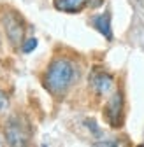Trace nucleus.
I'll return each instance as SVG.
<instances>
[{"label":"nucleus","instance_id":"f257e3e1","mask_svg":"<svg viewBox=\"0 0 144 147\" xmlns=\"http://www.w3.org/2000/svg\"><path fill=\"white\" fill-rule=\"evenodd\" d=\"M76 79H77L76 63L65 56H58L49 63L42 82H44V88L51 95L60 96L74 84Z\"/></svg>","mask_w":144,"mask_h":147},{"label":"nucleus","instance_id":"f03ea898","mask_svg":"<svg viewBox=\"0 0 144 147\" xmlns=\"http://www.w3.org/2000/svg\"><path fill=\"white\" fill-rule=\"evenodd\" d=\"M5 140L11 145H26L32 138L30 123L23 116H12L5 123Z\"/></svg>","mask_w":144,"mask_h":147},{"label":"nucleus","instance_id":"7ed1b4c3","mask_svg":"<svg viewBox=\"0 0 144 147\" xmlns=\"http://www.w3.org/2000/svg\"><path fill=\"white\" fill-rule=\"evenodd\" d=\"M2 26L5 30V35L9 42L18 47L23 44V33H25V23L21 20V16L18 12H4L2 14Z\"/></svg>","mask_w":144,"mask_h":147},{"label":"nucleus","instance_id":"20e7f679","mask_svg":"<svg viewBox=\"0 0 144 147\" xmlns=\"http://www.w3.org/2000/svg\"><path fill=\"white\" fill-rule=\"evenodd\" d=\"M104 117L109 123L111 128H120L123 124V95L120 91L107 100L105 107H104Z\"/></svg>","mask_w":144,"mask_h":147},{"label":"nucleus","instance_id":"39448f33","mask_svg":"<svg viewBox=\"0 0 144 147\" xmlns=\"http://www.w3.org/2000/svg\"><path fill=\"white\" fill-rule=\"evenodd\" d=\"M90 86H92V89L98 96H104V95H109L113 91L114 79H113L111 74L102 72V70H95V72H92V76H90Z\"/></svg>","mask_w":144,"mask_h":147},{"label":"nucleus","instance_id":"423d86ee","mask_svg":"<svg viewBox=\"0 0 144 147\" xmlns=\"http://www.w3.org/2000/svg\"><path fill=\"white\" fill-rule=\"evenodd\" d=\"M92 25L97 32H100L107 40H113V28H111V14L109 12H102L95 14L92 18Z\"/></svg>","mask_w":144,"mask_h":147},{"label":"nucleus","instance_id":"0eeeda50","mask_svg":"<svg viewBox=\"0 0 144 147\" xmlns=\"http://www.w3.org/2000/svg\"><path fill=\"white\" fill-rule=\"evenodd\" d=\"M88 2L90 0H55V7L62 12L76 14V12H81L88 5Z\"/></svg>","mask_w":144,"mask_h":147},{"label":"nucleus","instance_id":"6e6552de","mask_svg":"<svg viewBox=\"0 0 144 147\" xmlns=\"http://www.w3.org/2000/svg\"><path fill=\"white\" fill-rule=\"evenodd\" d=\"M35 47H37V39H33V37H32V39H28V40H25L23 44H21V51L23 53H32Z\"/></svg>","mask_w":144,"mask_h":147},{"label":"nucleus","instance_id":"1a4fd4ad","mask_svg":"<svg viewBox=\"0 0 144 147\" xmlns=\"http://www.w3.org/2000/svg\"><path fill=\"white\" fill-rule=\"evenodd\" d=\"M102 4H104V0H90V2H88V5L92 7V9H97V7H100Z\"/></svg>","mask_w":144,"mask_h":147},{"label":"nucleus","instance_id":"9d476101","mask_svg":"<svg viewBox=\"0 0 144 147\" xmlns=\"http://www.w3.org/2000/svg\"><path fill=\"white\" fill-rule=\"evenodd\" d=\"M5 105H7V98H5V95L2 93V91H0V110H2Z\"/></svg>","mask_w":144,"mask_h":147},{"label":"nucleus","instance_id":"9b49d317","mask_svg":"<svg viewBox=\"0 0 144 147\" xmlns=\"http://www.w3.org/2000/svg\"><path fill=\"white\" fill-rule=\"evenodd\" d=\"M0 144H2V142H0Z\"/></svg>","mask_w":144,"mask_h":147}]
</instances>
